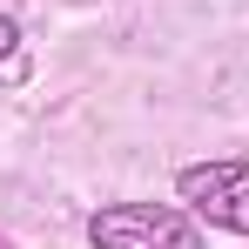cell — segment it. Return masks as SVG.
Returning <instances> with one entry per match:
<instances>
[{
	"label": "cell",
	"instance_id": "cell-1",
	"mask_svg": "<svg viewBox=\"0 0 249 249\" xmlns=\"http://www.w3.org/2000/svg\"><path fill=\"white\" fill-rule=\"evenodd\" d=\"M88 249H209V229L182 202H101L88 215Z\"/></svg>",
	"mask_w": 249,
	"mask_h": 249
},
{
	"label": "cell",
	"instance_id": "cell-2",
	"mask_svg": "<svg viewBox=\"0 0 249 249\" xmlns=\"http://www.w3.org/2000/svg\"><path fill=\"white\" fill-rule=\"evenodd\" d=\"M175 202L202 229L249 236V155H209V162L175 168Z\"/></svg>",
	"mask_w": 249,
	"mask_h": 249
},
{
	"label": "cell",
	"instance_id": "cell-3",
	"mask_svg": "<svg viewBox=\"0 0 249 249\" xmlns=\"http://www.w3.org/2000/svg\"><path fill=\"white\" fill-rule=\"evenodd\" d=\"M14 54H20V20L0 14V61H14Z\"/></svg>",
	"mask_w": 249,
	"mask_h": 249
}]
</instances>
